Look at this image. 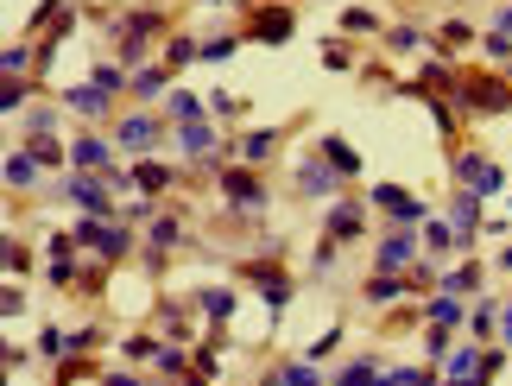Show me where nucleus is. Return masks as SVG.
<instances>
[{
    "instance_id": "c9c22d12",
    "label": "nucleus",
    "mask_w": 512,
    "mask_h": 386,
    "mask_svg": "<svg viewBox=\"0 0 512 386\" xmlns=\"http://www.w3.org/2000/svg\"><path fill=\"white\" fill-rule=\"evenodd\" d=\"M424 254H430V260L456 254V222H424Z\"/></svg>"
},
{
    "instance_id": "e2e57ef3",
    "label": "nucleus",
    "mask_w": 512,
    "mask_h": 386,
    "mask_svg": "<svg viewBox=\"0 0 512 386\" xmlns=\"http://www.w3.org/2000/svg\"><path fill=\"white\" fill-rule=\"evenodd\" d=\"M500 273H512V241H506V247H500Z\"/></svg>"
},
{
    "instance_id": "ea45409f",
    "label": "nucleus",
    "mask_w": 512,
    "mask_h": 386,
    "mask_svg": "<svg viewBox=\"0 0 512 386\" xmlns=\"http://www.w3.org/2000/svg\"><path fill=\"white\" fill-rule=\"evenodd\" d=\"M38 355L64 361V355H70V330H57V323H45V330H38Z\"/></svg>"
},
{
    "instance_id": "473e14b6",
    "label": "nucleus",
    "mask_w": 512,
    "mask_h": 386,
    "mask_svg": "<svg viewBox=\"0 0 512 386\" xmlns=\"http://www.w3.org/2000/svg\"><path fill=\"white\" fill-rule=\"evenodd\" d=\"M342 32H348V38H386V19L373 13V7H348V13H342Z\"/></svg>"
},
{
    "instance_id": "49530a36",
    "label": "nucleus",
    "mask_w": 512,
    "mask_h": 386,
    "mask_svg": "<svg viewBox=\"0 0 512 386\" xmlns=\"http://www.w3.org/2000/svg\"><path fill=\"white\" fill-rule=\"evenodd\" d=\"M45 165H70V146H57V133H45V140H26Z\"/></svg>"
},
{
    "instance_id": "f3484780",
    "label": "nucleus",
    "mask_w": 512,
    "mask_h": 386,
    "mask_svg": "<svg viewBox=\"0 0 512 386\" xmlns=\"http://www.w3.org/2000/svg\"><path fill=\"white\" fill-rule=\"evenodd\" d=\"M64 108L83 114V121H108V114H114V95H108L102 83H70V89H64Z\"/></svg>"
},
{
    "instance_id": "de8ad7c7",
    "label": "nucleus",
    "mask_w": 512,
    "mask_h": 386,
    "mask_svg": "<svg viewBox=\"0 0 512 386\" xmlns=\"http://www.w3.org/2000/svg\"><path fill=\"white\" fill-rule=\"evenodd\" d=\"M241 108H247V102H241V95H228V89H215V95H209V114H215V121H234Z\"/></svg>"
},
{
    "instance_id": "0e129e2a",
    "label": "nucleus",
    "mask_w": 512,
    "mask_h": 386,
    "mask_svg": "<svg viewBox=\"0 0 512 386\" xmlns=\"http://www.w3.org/2000/svg\"><path fill=\"white\" fill-rule=\"evenodd\" d=\"M437 386H481V380H437Z\"/></svg>"
},
{
    "instance_id": "4c0bfd02",
    "label": "nucleus",
    "mask_w": 512,
    "mask_h": 386,
    "mask_svg": "<svg viewBox=\"0 0 512 386\" xmlns=\"http://www.w3.org/2000/svg\"><path fill=\"white\" fill-rule=\"evenodd\" d=\"M32 76H7V83H0V114H19V108H26L32 102Z\"/></svg>"
},
{
    "instance_id": "0eeeda50",
    "label": "nucleus",
    "mask_w": 512,
    "mask_h": 386,
    "mask_svg": "<svg viewBox=\"0 0 512 386\" xmlns=\"http://www.w3.org/2000/svg\"><path fill=\"white\" fill-rule=\"evenodd\" d=\"M57 197L70 209H83V216H114V190H108L102 171H70V178L57 184Z\"/></svg>"
},
{
    "instance_id": "4468645a",
    "label": "nucleus",
    "mask_w": 512,
    "mask_h": 386,
    "mask_svg": "<svg viewBox=\"0 0 512 386\" xmlns=\"http://www.w3.org/2000/svg\"><path fill=\"white\" fill-rule=\"evenodd\" d=\"M298 197H310V203H317V197H323V203H336V197H342V171L329 165L323 152L298 165Z\"/></svg>"
},
{
    "instance_id": "864d4df0",
    "label": "nucleus",
    "mask_w": 512,
    "mask_h": 386,
    "mask_svg": "<svg viewBox=\"0 0 512 386\" xmlns=\"http://www.w3.org/2000/svg\"><path fill=\"white\" fill-rule=\"evenodd\" d=\"M0 311H7V323L26 311V292H19V285H7V292H0Z\"/></svg>"
},
{
    "instance_id": "6ab92c4d",
    "label": "nucleus",
    "mask_w": 512,
    "mask_h": 386,
    "mask_svg": "<svg viewBox=\"0 0 512 386\" xmlns=\"http://www.w3.org/2000/svg\"><path fill=\"white\" fill-rule=\"evenodd\" d=\"M177 83H171V64H140V70H133V102H165V95H171Z\"/></svg>"
},
{
    "instance_id": "f8f14e48",
    "label": "nucleus",
    "mask_w": 512,
    "mask_h": 386,
    "mask_svg": "<svg viewBox=\"0 0 512 386\" xmlns=\"http://www.w3.org/2000/svg\"><path fill=\"white\" fill-rule=\"evenodd\" d=\"M291 32H298V13L279 0V7H260V13H253L241 38H253V45H291Z\"/></svg>"
},
{
    "instance_id": "3c124183",
    "label": "nucleus",
    "mask_w": 512,
    "mask_h": 386,
    "mask_svg": "<svg viewBox=\"0 0 512 386\" xmlns=\"http://www.w3.org/2000/svg\"><path fill=\"white\" fill-rule=\"evenodd\" d=\"M443 45H475V26H468V19H443Z\"/></svg>"
},
{
    "instance_id": "c03bdc74",
    "label": "nucleus",
    "mask_w": 512,
    "mask_h": 386,
    "mask_svg": "<svg viewBox=\"0 0 512 386\" xmlns=\"http://www.w3.org/2000/svg\"><path fill=\"white\" fill-rule=\"evenodd\" d=\"M443 368H392V386H437Z\"/></svg>"
},
{
    "instance_id": "20e7f679",
    "label": "nucleus",
    "mask_w": 512,
    "mask_h": 386,
    "mask_svg": "<svg viewBox=\"0 0 512 386\" xmlns=\"http://www.w3.org/2000/svg\"><path fill=\"white\" fill-rule=\"evenodd\" d=\"M165 133H171V121H165V114H152V108H133V114H121V121H114V146H121V152H133V159H152V152L165 146Z\"/></svg>"
},
{
    "instance_id": "e433bc0d",
    "label": "nucleus",
    "mask_w": 512,
    "mask_h": 386,
    "mask_svg": "<svg viewBox=\"0 0 512 386\" xmlns=\"http://www.w3.org/2000/svg\"><path fill=\"white\" fill-rule=\"evenodd\" d=\"M449 349H456V330L430 323V330H424V361H430V368H443V361H449Z\"/></svg>"
},
{
    "instance_id": "9d476101",
    "label": "nucleus",
    "mask_w": 512,
    "mask_h": 386,
    "mask_svg": "<svg viewBox=\"0 0 512 386\" xmlns=\"http://www.w3.org/2000/svg\"><path fill=\"white\" fill-rule=\"evenodd\" d=\"M367 216H373V203H367V197H336V203L323 209V235L348 247V241H361V235H367Z\"/></svg>"
},
{
    "instance_id": "423d86ee",
    "label": "nucleus",
    "mask_w": 512,
    "mask_h": 386,
    "mask_svg": "<svg viewBox=\"0 0 512 386\" xmlns=\"http://www.w3.org/2000/svg\"><path fill=\"white\" fill-rule=\"evenodd\" d=\"M424 260V228H399L392 222L380 241H373V266L380 273H405V266H418Z\"/></svg>"
},
{
    "instance_id": "f03ea898",
    "label": "nucleus",
    "mask_w": 512,
    "mask_h": 386,
    "mask_svg": "<svg viewBox=\"0 0 512 386\" xmlns=\"http://www.w3.org/2000/svg\"><path fill=\"white\" fill-rule=\"evenodd\" d=\"M203 171L215 178L222 203H228V209H241V216H260V209L272 203V190H266V178H260L253 165H222V152H215V159H209Z\"/></svg>"
},
{
    "instance_id": "9b49d317",
    "label": "nucleus",
    "mask_w": 512,
    "mask_h": 386,
    "mask_svg": "<svg viewBox=\"0 0 512 386\" xmlns=\"http://www.w3.org/2000/svg\"><path fill=\"white\" fill-rule=\"evenodd\" d=\"M456 184L475 190V197H506V171L487 152H456Z\"/></svg>"
},
{
    "instance_id": "393cba45",
    "label": "nucleus",
    "mask_w": 512,
    "mask_h": 386,
    "mask_svg": "<svg viewBox=\"0 0 512 386\" xmlns=\"http://www.w3.org/2000/svg\"><path fill=\"white\" fill-rule=\"evenodd\" d=\"M424 323H443V330H468V304L449 298V292H430L424 298Z\"/></svg>"
},
{
    "instance_id": "338daca9",
    "label": "nucleus",
    "mask_w": 512,
    "mask_h": 386,
    "mask_svg": "<svg viewBox=\"0 0 512 386\" xmlns=\"http://www.w3.org/2000/svg\"><path fill=\"white\" fill-rule=\"evenodd\" d=\"M506 209H512V190H506Z\"/></svg>"
},
{
    "instance_id": "052dcab7",
    "label": "nucleus",
    "mask_w": 512,
    "mask_h": 386,
    "mask_svg": "<svg viewBox=\"0 0 512 386\" xmlns=\"http://www.w3.org/2000/svg\"><path fill=\"white\" fill-rule=\"evenodd\" d=\"M184 386H215V374H196V368H190V374H184Z\"/></svg>"
},
{
    "instance_id": "5701e85b",
    "label": "nucleus",
    "mask_w": 512,
    "mask_h": 386,
    "mask_svg": "<svg viewBox=\"0 0 512 386\" xmlns=\"http://www.w3.org/2000/svg\"><path fill=\"white\" fill-rule=\"evenodd\" d=\"M133 178H140V197H165V190H171L177 178H184V171H171V165L159 159V152H152V159L133 165Z\"/></svg>"
},
{
    "instance_id": "bf43d9fd",
    "label": "nucleus",
    "mask_w": 512,
    "mask_h": 386,
    "mask_svg": "<svg viewBox=\"0 0 512 386\" xmlns=\"http://www.w3.org/2000/svg\"><path fill=\"white\" fill-rule=\"evenodd\" d=\"M500 342H506V349H512V298L500 304Z\"/></svg>"
},
{
    "instance_id": "6e6d98bb",
    "label": "nucleus",
    "mask_w": 512,
    "mask_h": 386,
    "mask_svg": "<svg viewBox=\"0 0 512 386\" xmlns=\"http://www.w3.org/2000/svg\"><path fill=\"white\" fill-rule=\"evenodd\" d=\"M127 355H133V361H152V355H159V342H152V336H133Z\"/></svg>"
},
{
    "instance_id": "ddd939ff",
    "label": "nucleus",
    "mask_w": 512,
    "mask_h": 386,
    "mask_svg": "<svg viewBox=\"0 0 512 386\" xmlns=\"http://www.w3.org/2000/svg\"><path fill=\"white\" fill-rule=\"evenodd\" d=\"M121 165V146H114V133L102 140V133H76L70 140V171H108Z\"/></svg>"
},
{
    "instance_id": "a211bd4d",
    "label": "nucleus",
    "mask_w": 512,
    "mask_h": 386,
    "mask_svg": "<svg viewBox=\"0 0 512 386\" xmlns=\"http://www.w3.org/2000/svg\"><path fill=\"white\" fill-rule=\"evenodd\" d=\"M481 260H456V266H443V279H437V292L449 298H481Z\"/></svg>"
},
{
    "instance_id": "dca6fc26",
    "label": "nucleus",
    "mask_w": 512,
    "mask_h": 386,
    "mask_svg": "<svg viewBox=\"0 0 512 386\" xmlns=\"http://www.w3.org/2000/svg\"><path fill=\"white\" fill-rule=\"evenodd\" d=\"M449 222H456V247L468 254V247H475V235L487 228V209H481L475 190H456V203H449Z\"/></svg>"
},
{
    "instance_id": "a878e982",
    "label": "nucleus",
    "mask_w": 512,
    "mask_h": 386,
    "mask_svg": "<svg viewBox=\"0 0 512 386\" xmlns=\"http://www.w3.org/2000/svg\"><path fill=\"white\" fill-rule=\"evenodd\" d=\"M234 152H241V165H266L272 152H279V127H253L234 140Z\"/></svg>"
},
{
    "instance_id": "39448f33",
    "label": "nucleus",
    "mask_w": 512,
    "mask_h": 386,
    "mask_svg": "<svg viewBox=\"0 0 512 386\" xmlns=\"http://www.w3.org/2000/svg\"><path fill=\"white\" fill-rule=\"evenodd\" d=\"M456 108H462V114H506V108H512L506 70H500V76H462V83H456Z\"/></svg>"
},
{
    "instance_id": "cd10ccee",
    "label": "nucleus",
    "mask_w": 512,
    "mask_h": 386,
    "mask_svg": "<svg viewBox=\"0 0 512 386\" xmlns=\"http://www.w3.org/2000/svg\"><path fill=\"white\" fill-rule=\"evenodd\" d=\"M203 114H209V95H190V89H171V95H165V121H171V127L203 121Z\"/></svg>"
},
{
    "instance_id": "5fc2aeb1",
    "label": "nucleus",
    "mask_w": 512,
    "mask_h": 386,
    "mask_svg": "<svg viewBox=\"0 0 512 386\" xmlns=\"http://www.w3.org/2000/svg\"><path fill=\"white\" fill-rule=\"evenodd\" d=\"M26 266H32V260H26V247L7 241V273H13V279H26Z\"/></svg>"
},
{
    "instance_id": "6e6552de",
    "label": "nucleus",
    "mask_w": 512,
    "mask_h": 386,
    "mask_svg": "<svg viewBox=\"0 0 512 386\" xmlns=\"http://www.w3.org/2000/svg\"><path fill=\"white\" fill-rule=\"evenodd\" d=\"M241 279L253 285V292H260V304H266L272 317H279L285 304H291V292H298V279H291L279 260H247V266H241Z\"/></svg>"
},
{
    "instance_id": "774afa93",
    "label": "nucleus",
    "mask_w": 512,
    "mask_h": 386,
    "mask_svg": "<svg viewBox=\"0 0 512 386\" xmlns=\"http://www.w3.org/2000/svg\"><path fill=\"white\" fill-rule=\"evenodd\" d=\"M506 83H512V64H506Z\"/></svg>"
},
{
    "instance_id": "f257e3e1",
    "label": "nucleus",
    "mask_w": 512,
    "mask_h": 386,
    "mask_svg": "<svg viewBox=\"0 0 512 386\" xmlns=\"http://www.w3.org/2000/svg\"><path fill=\"white\" fill-rule=\"evenodd\" d=\"M159 38H171V13L165 7H127V13L108 19V45H114V57H121L127 70H140L146 45H159Z\"/></svg>"
},
{
    "instance_id": "680f3d73",
    "label": "nucleus",
    "mask_w": 512,
    "mask_h": 386,
    "mask_svg": "<svg viewBox=\"0 0 512 386\" xmlns=\"http://www.w3.org/2000/svg\"><path fill=\"white\" fill-rule=\"evenodd\" d=\"M500 32L512 38V0H506V7H500Z\"/></svg>"
},
{
    "instance_id": "2eb2a0df",
    "label": "nucleus",
    "mask_w": 512,
    "mask_h": 386,
    "mask_svg": "<svg viewBox=\"0 0 512 386\" xmlns=\"http://www.w3.org/2000/svg\"><path fill=\"white\" fill-rule=\"evenodd\" d=\"M177 146H184V159H196V165H209L215 152H228V146H222V127H215L209 114H203V121H184V127H177Z\"/></svg>"
},
{
    "instance_id": "2f4dec72",
    "label": "nucleus",
    "mask_w": 512,
    "mask_h": 386,
    "mask_svg": "<svg viewBox=\"0 0 512 386\" xmlns=\"http://www.w3.org/2000/svg\"><path fill=\"white\" fill-rule=\"evenodd\" d=\"M165 64H171V70H184V64H203V38H190V32H171V38H165Z\"/></svg>"
},
{
    "instance_id": "603ef678",
    "label": "nucleus",
    "mask_w": 512,
    "mask_h": 386,
    "mask_svg": "<svg viewBox=\"0 0 512 386\" xmlns=\"http://www.w3.org/2000/svg\"><path fill=\"white\" fill-rule=\"evenodd\" d=\"M51 127H57V114H51V108H32V114H26V140H45Z\"/></svg>"
},
{
    "instance_id": "79ce46f5",
    "label": "nucleus",
    "mask_w": 512,
    "mask_h": 386,
    "mask_svg": "<svg viewBox=\"0 0 512 386\" xmlns=\"http://www.w3.org/2000/svg\"><path fill=\"white\" fill-rule=\"evenodd\" d=\"M159 330H165L171 342H190V336H196V330H190V311H184V304H171V311L159 317Z\"/></svg>"
},
{
    "instance_id": "37998d69",
    "label": "nucleus",
    "mask_w": 512,
    "mask_h": 386,
    "mask_svg": "<svg viewBox=\"0 0 512 386\" xmlns=\"http://www.w3.org/2000/svg\"><path fill=\"white\" fill-rule=\"evenodd\" d=\"M234 51H241V38H234V32H222V38H203V64H228Z\"/></svg>"
},
{
    "instance_id": "13d9d810",
    "label": "nucleus",
    "mask_w": 512,
    "mask_h": 386,
    "mask_svg": "<svg viewBox=\"0 0 512 386\" xmlns=\"http://www.w3.org/2000/svg\"><path fill=\"white\" fill-rule=\"evenodd\" d=\"M102 386H152V380H140V374H121V368H108V374H102Z\"/></svg>"
},
{
    "instance_id": "b1692460",
    "label": "nucleus",
    "mask_w": 512,
    "mask_h": 386,
    "mask_svg": "<svg viewBox=\"0 0 512 386\" xmlns=\"http://www.w3.org/2000/svg\"><path fill=\"white\" fill-rule=\"evenodd\" d=\"M190 304L209 317V330H222V323H234V292H228V285H203V292H196Z\"/></svg>"
},
{
    "instance_id": "8fccbe9b",
    "label": "nucleus",
    "mask_w": 512,
    "mask_h": 386,
    "mask_svg": "<svg viewBox=\"0 0 512 386\" xmlns=\"http://www.w3.org/2000/svg\"><path fill=\"white\" fill-rule=\"evenodd\" d=\"M323 64L329 70H354V51L342 45V38H323Z\"/></svg>"
},
{
    "instance_id": "72a5a7b5",
    "label": "nucleus",
    "mask_w": 512,
    "mask_h": 386,
    "mask_svg": "<svg viewBox=\"0 0 512 386\" xmlns=\"http://www.w3.org/2000/svg\"><path fill=\"white\" fill-rule=\"evenodd\" d=\"M279 374V386H329V374H317V361L298 355V361H285V368H272Z\"/></svg>"
},
{
    "instance_id": "09e8293b",
    "label": "nucleus",
    "mask_w": 512,
    "mask_h": 386,
    "mask_svg": "<svg viewBox=\"0 0 512 386\" xmlns=\"http://www.w3.org/2000/svg\"><path fill=\"white\" fill-rule=\"evenodd\" d=\"M336 260H342V241H317V254H310V266H317V273H336Z\"/></svg>"
},
{
    "instance_id": "c85d7f7f",
    "label": "nucleus",
    "mask_w": 512,
    "mask_h": 386,
    "mask_svg": "<svg viewBox=\"0 0 512 386\" xmlns=\"http://www.w3.org/2000/svg\"><path fill=\"white\" fill-rule=\"evenodd\" d=\"M317 152H323V159L342 171V178H361V152H354V146L342 140V133H323V140H317Z\"/></svg>"
},
{
    "instance_id": "a19ab883",
    "label": "nucleus",
    "mask_w": 512,
    "mask_h": 386,
    "mask_svg": "<svg viewBox=\"0 0 512 386\" xmlns=\"http://www.w3.org/2000/svg\"><path fill=\"white\" fill-rule=\"evenodd\" d=\"M38 64V51L32 45H7V51H0V70H7V76H26Z\"/></svg>"
},
{
    "instance_id": "aec40b11",
    "label": "nucleus",
    "mask_w": 512,
    "mask_h": 386,
    "mask_svg": "<svg viewBox=\"0 0 512 386\" xmlns=\"http://www.w3.org/2000/svg\"><path fill=\"white\" fill-rule=\"evenodd\" d=\"M361 298L373 304V311H386V304H399V298H411V292H405V273H380V266H373V273L361 279Z\"/></svg>"
},
{
    "instance_id": "58836bf2",
    "label": "nucleus",
    "mask_w": 512,
    "mask_h": 386,
    "mask_svg": "<svg viewBox=\"0 0 512 386\" xmlns=\"http://www.w3.org/2000/svg\"><path fill=\"white\" fill-rule=\"evenodd\" d=\"M475 51H481V57H494V64H500V70L512 64V38H506L500 26H494V32H481V38H475Z\"/></svg>"
},
{
    "instance_id": "f704fd0d",
    "label": "nucleus",
    "mask_w": 512,
    "mask_h": 386,
    "mask_svg": "<svg viewBox=\"0 0 512 386\" xmlns=\"http://www.w3.org/2000/svg\"><path fill=\"white\" fill-rule=\"evenodd\" d=\"M89 83H102L108 95H127V89H133V70H127V64H114V57H102V64L89 70Z\"/></svg>"
},
{
    "instance_id": "4be33fe9",
    "label": "nucleus",
    "mask_w": 512,
    "mask_h": 386,
    "mask_svg": "<svg viewBox=\"0 0 512 386\" xmlns=\"http://www.w3.org/2000/svg\"><path fill=\"white\" fill-rule=\"evenodd\" d=\"M38 165H45V159H38L32 146H13L7 165H0V178H7V190H32L38 184Z\"/></svg>"
},
{
    "instance_id": "a18cd8bd",
    "label": "nucleus",
    "mask_w": 512,
    "mask_h": 386,
    "mask_svg": "<svg viewBox=\"0 0 512 386\" xmlns=\"http://www.w3.org/2000/svg\"><path fill=\"white\" fill-rule=\"evenodd\" d=\"M336 349H342V323H336V330H323V336H317V342H310V349H304V355H310V361H317V368H323V361H329V355H336Z\"/></svg>"
},
{
    "instance_id": "c756f323",
    "label": "nucleus",
    "mask_w": 512,
    "mask_h": 386,
    "mask_svg": "<svg viewBox=\"0 0 512 386\" xmlns=\"http://www.w3.org/2000/svg\"><path fill=\"white\" fill-rule=\"evenodd\" d=\"M146 247H152V254L184 247V222H177V216H152V222H146Z\"/></svg>"
},
{
    "instance_id": "69168bd1",
    "label": "nucleus",
    "mask_w": 512,
    "mask_h": 386,
    "mask_svg": "<svg viewBox=\"0 0 512 386\" xmlns=\"http://www.w3.org/2000/svg\"><path fill=\"white\" fill-rule=\"evenodd\" d=\"M209 7H228V0H209Z\"/></svg>"
},
{
    "instance_id": "7ed1b4c3",
    "label": "nucleus",
    "mask_w": 512,
    "mask_h": 386,
    "mask_svg": "<svg viewBox=\"0 0 512 386\" xmlns=\"http://www.w3.org/2000/svg\"><path fill=\"white\" fill-rule=\"evenodd\" d=\"M70 235H76V247H89L102 266H114V260L133 254V228H127L121 216H76Z\"/></svg>"
},
{
    "instance_id": "412c9836",
    "label": "nucleus",
    "mask_w": 512,
    "mask_h": 386,
    "mask_svg": "<svg viewBox=\"0 0 512 386\" xmlns=\"http://www.w3.org/2000/svg\"><path fill=\"white\" fill-rule=\"evenodd\" d=\"M329 386H392V368H380V361H342L336 374H329Z\"/></svg>"
},
{
    "instance_id": "7c9ffc66",
    "label": "nucleus",
    "mask_w": 512,
    "mask_h": 386,
    "mask_svg": "<svg viewBox=\"0 0 512 386\" xmlns=\"http://www.w3.org/2000/svg\"><path fill=\"white\" fill-rule=\"evenodd\" d=\"M386 51H399V57L430 51V32H424V26H411V19H399V26H386Z\"/></svg>"
},
{
    "instance_id": "4d7b16f0",
    "label": "nucleus",
    "mask_w": 512,
    "mask_h": 386,
    "mask_svg": "<svg viewBox=\"0 0 512 386\" xmlns=\"http://www.w3.org/2000/svg\"><path fill=\"white\" fill-rule=\"evenodd\" d=\"M102 342V330H70V355H83V349H95Z\"/></svg>"
},
{
    "instance_id": "1a4fd4ad",
    "label": "nucleus",
    "mask_w": 512,
    "mask_h": 386,
    "mask_svg": "<svg viewBox=\"0 0 512 386\" xmlns=\"http://www.w3.org/2000/svg\"><path fill=\"white\" fill-rule=\"evenodd\" d=\"M367 203L386 216V228H392V222H399V228H424V222H430V209L411 197L405 184H373V190H367Z\"/></svg>"
},
{
    "instance_id": "bb28decb",
    "label": "nucleus",
    "mask_w": 512,
    "mask_h": 386,
    "mask_svg": "<svg viewBox=\"0 0 512 386\" xmlns=\"http://www.w3.org/2000/svg\"><path fill=\"white\" fill-rule=\"evenodd\" d=\"M462 336L487 349V342L500 336V304H494V298H475V311H468V330H462Z\"/></svg>"
}]
</instances>
